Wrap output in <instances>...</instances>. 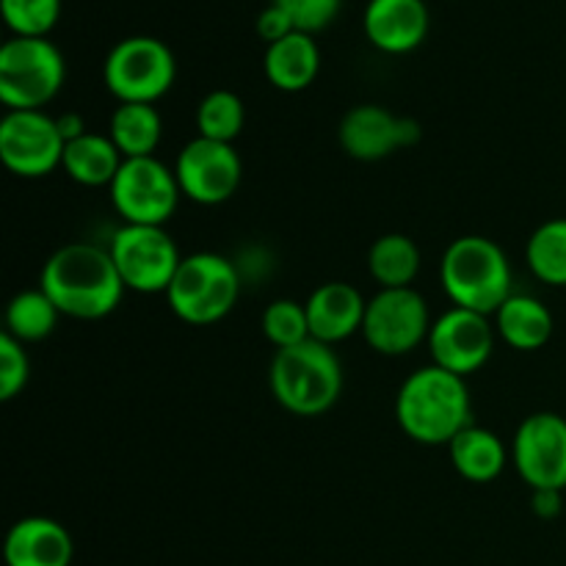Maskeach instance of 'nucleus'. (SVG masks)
<instances>
[{"label": "nucleus", "instance_id": "1", "mask_svg": "<svg viewBox=\"0 0 566 566\" xmlns=\"http://www.w3.org/2000/svg\"><path fill=\"white\" fill-rule=\"evenodd\" d=\"M39 287L61 315L77 321L105 318L127 291L108 249L86 241L55 249L39 274Z\"/></svg>", "mask_w": 566, "mask_h": 566}, {"label": "nucleus", "instance_id": "2", "mask_svg": "<svg viewBox=\"0 0 566 566\" xmlns=\"http://www.w3.org/2000/svg\"><path fill=\"white\" fill-rule=\"evenodd\" d=\"M396 420L409 440L448 448L459 431L473 426L468 381L440 365L418 368L398 390Z\"/></svg>", "mask_w": 566, "mask_h": 566}, {"label": "nucleus", "instance_id": "3", "mask_svg": "<svg viewBox=\"0 0 566 566\" xmlns=\"http://www.w3.org/2000/svg\"><path fill=\"white\" fill-rule=\"evenodd\" d=\"M440 280L453 307L495 315L512 296V265L492 238L462 235L448 243Z\"/></svg>", "mask_w": 566, "mask_h": 566}, {"label": "nucleus", "instance_id": "4", "mask_svg": "<svg viewBox=\"0 0 566 566\" xmlns=\"http://www.w3.org/2000/svg\"><path fill=\"white\" fill-rule=\"evenodd\" d=\"M269 385L282 409L298 418H318L340 398L343 365L332 346L307 340L274 354Z\"/></svg>", "mask_w": 566, "mask_h": 566}, {"label": "nucleus", "instance_id": "5", "mask_svg": "<svg viewBox=\"0 0 566 566\" xmlns=\"http://www.w3.org/2000/svg\"><path fill=\"white\" fill-rule=\"evenodd\" d=\"M241 296V274L235 265L216 252H197L182 258L166 302L180 321L191 326L219 324L232 313Z\"/></svg>", "mask_w": 566, "mask_h": 566}, {"label": "nucleus", "instance_id": "6", "mask_svg": "<svg viewBox=\"0 0 566 566\" xmlns=\"http://www.w3.org/2000/svg\"><path fill=\"white\" fill-rule=\"evenodd\" d=\"M66 81V61L48 36H11L0 48V103L44 111Z\"/></svg>", "mask_w": 566, "mask_h": 566}, {"label": "nucleus", "instance_id": "7", "mask_svg": "<svg viewBox=\"0 0 566 566\" xmlns=\"http://www.w3.org/2000/svg\"><path fill=\"white\" fill-rule=\"evenodd\" d=\"M175 53L155 36H127L105 55L103 83L119 103L155 105L175 86Z\"/></svg>", "mask_w": 566, "mask_h": 566}, {"label": "nucleus", "instance_id": "8", "mask_svg": "<svg viewBox=\"0 0 566 566\" xmlns=\"http://www.w3.org/2000/svg\"><path fill=\"white\" fill-rule=\"evenodd\" d=\"M108 252L127 291L147 293V296L153 293L166 296L182 263L175 238L164 227L122 224L111 238Z\"/></svg>", "mask_w": 566, "mask_h": 566}, {"label": "nucleus", "instance_id": "9", "mask_svg": "<svg viewBox=\"0 0 566 566\" xmlns=\"http://www.w3.org/2000/svg\"><path fill=\"white\" fill-rule=\"evenodd\" d=\"M111 205L125 224L164 227L180 205L175 169L153 158H127L111 182Z\"/></svg>", "mask_w": 566, "mask_h": 566}, {"label": "nucleus", "instance_id": "10", "mask_svg": "<svg viewBox=\"0 0 566 566\" xmlns=\"http://www.w3.org/2000/svg\"><path fill=\"white\" fill-rule=\"evenodd\" d=\"M431 324L429 304L415 287H379L365 307L363 337L376 354L403 357L429 340Z\"/></svg>", "mask_w": 566, "mask_h": 566}, {"label": "nucleus", "instance_id": "11", "mask_svg": "<svg viewBox=\"0 0 566 566\" xmlns=\"http://www.w3.org/2000/svg\"><path fill=\"white\" fill-rule=\"evenodd\" d=\"M64 147L59 122L44 111H6L0 119V158L11 175L25 180L53 175Z\"/></svg>", "mask_w": 566, "mask_h": 566}, {"label": "nucleus", "instance_id": "12", "mask_svg": "<svg viewBox=\"0 0 566 566\" xmlns=\"http://www.w3.org/2000/svg\"><path fill=\"white\" fill-rule=\"evenodd\" d=\"M512 462L528 490H566V418L534 412L517 426Z\"/></svg>", "mask_w": 566, "mask_h": 566}, {"label": "nucleus", "instance_id": "13", "mask_svg": "<svg viewBox=\"0 0 566 566\" xmlns=\"http://www.w3.org/2000/svg\"><path fill=\"white\" fill-rule=\"evenodd\" d=\"M175 175L182 197L213 208L238 191L243 180V164L232 144L197 136L177 155Z\"/></svg>", "mask_w": 566, "mask_h": 566}, {"label": "nucleus", "instance_id": "14", "mask_svg": "<svg viewBox=\"0 0 566 566\" xmlns=\"http://www.w3.org/2000/svg\"><path fill=\"white\" fill-rule=\"evenodd\" d=\"M495 324L490 315L473 313L464 307H451L431 324L429 354L431 365L451 370L468 379L470 374L484 368L495 348Z\"/></svg>", "mask_w": 566, "mask_h": 566}, {"label": "nucleus", "instance_id": "15", "mask_svg": "<svg viewBox=\"0 0 566 566\" xmlns=\"http://www.w3.org/2000/svg\"><path fill=\"white\" fill-rule=\"evenodd\" d=\"M337 136L348 158L374 164L390 158L396 149L412 147L420 138V125L407 116L390 114L381 105H357L343 116Z\"/></svg>", "mask_w": 566, "mask_h": 566}, {"label": "nucleus", "instance_id": "16", "mask_svg": "<svg viewBox=\"0 0 566 566\" xmlns=\"http://www.w3.org/2000/svg\"><path fill=\"white\" fill-rule=\"evenodd\" d=\"M429 22L423 0H368L363 11L365 39L387 55L418 50L429 36Z\"/></svg>", "mask_w": 566, "mask_h": 566}, {"label": "nucleus", "instance_id": "17", "mask_svg": "<svg viewBox=\"0 0 566 566\" xmlns=\"http://www.w3.org/2000/svg\"><path fill=\"white\" fill-rule=\"evenodd\" d=\"M304 307H307L310 337L326 343V346H335V343L363 332L368 302L348 282H324L310 293Z\"/></svg>", "mask_w": 566, "mask_h": 566}, {"label": "nucleus", "instance_id": "18", "mask_svg": "<svg viewBox=\"0 0 566 566\" xmlns=\"http://www.w3.org/2000/svg\"><path fill=\"white\" fill-rule=\"evenodd\" d=\"M6 566H70L75 542L70 531L50 517H22L6 534Z\"/></svg>", "mask_w": 566, "mask_h": 566}, {"label": "nucleus", "instance_id": "19", "mask_svg": "<svg viewBox=\"0 0 566 566\" xmlns=\"http://www.w3.org/2000/svg\"><path fill=\"white\" fill-rule=\"evenodd\" d=\"M321 70V50L315 36L293 31L291 36L269 44L263 55V72L269 83L280 92H304L315 83Z\"/></svg>", "mask_w": 566, "mask_h": 566}, {"label": "nucleus", "instance_id": "20", "mask_svg": "<svg viewBox=\"0 0 566 566\" xmlns=\"http://www.w3.org/2000/svg\"><path fill=\"white\" fill-rule=\"evenodd\" d=\"M553 313L545 302L523 293H512L495 313V332L517 352H539L553 337Z\"/></svg>", "mask_w": 566, "mask_h": 566}, {"label": "nucleus", "instance_id": "21", "mask_svg": "<svg viewBox=\"0 0 566 566\" xmlns=\"http://www.w3.org/2000/svg\"><path fill=\"white\" fill-rule=\"evenodd\" d=\"M122 164H125V158L111 142L108 133L92 130L66 144L64 158H61V169L66 171V177L86 188H111Z\"/></svg>", "mask_w": 566, "mask_h": 566}, {"label": "nucleus", "instance_id": "22", "mask_svg": "<svg viewBox=\"0 0 566 566\" xmlns=\"http://www.w3.org/2000/svg\"><path fill=\"white\" fill-rule=\"evenodd\" d=\"M448 457H451L453 470L473 484L495 481L509 462V451L501 437L481 426H468L459 431L448 446Z\"/></svg>", "mask_w": 566, "mask_h": 566}, {"label": "nucleus", "instance_id": "23", "mask_svg": "<svg viewBox=\"0 0 566 566\" xmlns=\"http://www.w3.org/2000/svg\"><path fill=\"white\" fill-rule=\"evenodd\" d=\"M108 136L122 158H153L164 138V119L149 103H119L111 114Z\"/></svg>", "mask_w": 566, "mask_h": 566}, {"label": "nucleus", "instance_id": "24", "mask_svg": "<svg viewBox=\"0 0 566 566\" xmlns=\"http://www.w3.org/2000/svg\"><path fill=\"white\" fill-rule=\"evenodd\" d=\"M420 249L403 232H387L368 249V274L379 287H412L420 274Z\"/></svg>", "mask_w": 566, "mask_h": 566}, {"label": "nucleus", "instance_id": "25", "mask_svg": "<svg viewBox=\"0 0 566 566\" xmlns=\"http://www.w3.org/2000/svg\"><path fill=\"white\" fill-rule=\"evenodd\" d=\"M61 313L42 287L22 291L6 307V335L20 343H39L53 335Z\"/></svg>", "mask_w": 566, "mask_h": 566}, {"label": "nucleus", "instance_id": "26", "mask_svg": "<svg viewBox=\"0 0 566 566\" xmlns=\"http://www.w3.org/2000/svg\"><path fill=\"white\" fill-rule=\"evenodd\" d=\"M525 263L545 285L566 287V219H551L531 232Z\"/></svg>", "mask_w": 566, "mask_h": 566}, {"label": "nucleus", "instance_id": "27", "mask_svg": "<svg viewBox=\"0 0 566 566\" xmlns=\"http://www.w3.org/2000/svg\"><path fill=\"white\" fill-rule=\"evenodd\" d=\"M243 125H247V105L235 92L216 88V92L205 94L197 108L199 136L210 138V142L232 144L241 136Z\"/></svg>", "mask_w": 566, "mask_h": 566}, {"label": "nucleus", "instance_id": "28", "mask_svg": "<svg viewBox=\"0 0 566 566\" xmlns=\"http://www.w3.org/2000/svg\"><path fill=\"white\" fill-rule=\"evenodd\" d=\"M260 329H263V337L276 352L313 340L310 337L307 307L293 302V298H276V302H271L265 307L263 318H260Z\"/></svg>", "mask_w": 566, "mask_h": 566}, {"label": "nucleus", "instance_id": "29", "mask_svg": "<svg viewBox=\"0 0 566 566\" xmlns=\"http://www.w3.org/2000/svg\"><path fill=\"white\" fill-rule=\"evenodd\" d=\"M0 11L14 36H48L61 17V0H0Z\"/></svg>", "mask_w": 566, "mask_h": 566}, {"label": "nucleus", "instance_id": "30", "mask_svg": "<svg viewBox=\"0 0 566 566\" xmlns=\"http://www.w3.org/2000/svg\"><path fill=\"white\" fill-rule=\"evenodd\" d=\"M31 379V359L25 354V343L11 335H0V398L11 401L25 390Z\"/></svg>", "mask_w": 566, "mask_h": 566}, {"label": "nucleus", "instance_id": "31", "mask_svg": "<svg viewBox=\"0 0 566 566\" xmlns=\"http://www.w3.org/2000/svg\"><path fill=\"white\" fill-rule=\"evenodd\" d=\"M291 17L293 28L315 36L318 31L329 28L335 17L340 14L343 0H271Z\"/></svg>", "mask_w": 566, "mask_h": 566}, {"label": "nucleus", "instance_id": "32", "mask_svg": "<svg viewBox=\"0 0 566 566\" xmlns=\"http://www.w3.org/2000/svg\"><path fill=\"white\" fill-rule=\"evenodd\" d=\"M254 31H258V36L263 39L265 44H274V42H280V39L291 36V33L296 31V28H293L291 17H287L285 11L280 9V6L271 3L269 9H263L258 14V22H254Z\"/></svg>", "mask_w": 566, "mask_h": 566}, {"label": "nucleus", "instance_id": "33", "mask_svg": "<svg viewBox=\"0 0 566 566\" xmlns=\"http://www.w3.org/2000/svg\"><path fill=\"white\" fill-rule=\"evenodd\" d=\"M534 514L542 520H553L562 514V492L558 490H531Z\"/></svg>", "mask_w": 566, "mask_h": 566}, {"label": "nucleus", "instance_id": "34", "mask_svg": "<svg viewBox=\"0 0 566 566\" xmlns=\"http://www.w3.org/2000/svg\"><path fill=\"white\" fill-rule=\"evenodd\" d=\"M55 122H59V130H61V136H64L66 144L75 142V138L86 136V133H88L86 122H83V116L75 114V111H70V114L55 116Z\"/></svg>", "mask_w": 566, "mask_h": 566}]
</instances>
